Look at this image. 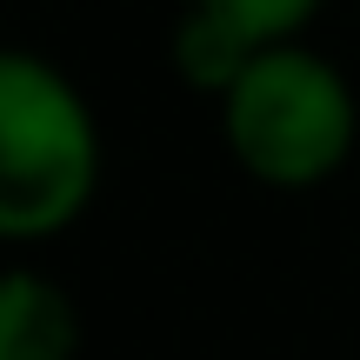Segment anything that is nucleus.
Segmentation results:
<instances>
[{
    "label": "nucleus",
    "mask_w": 360,
    "mask_h": 360,
    "mask_svg": "<svg viewBox=\"0 0 360 360\" xmlns=\"http://www.w3.org/2000/svg\"><path fill=\"white\" fill-rule=\"evenodd\" d=\"M107 141L87 94L47 60L13 47L0 60V233L20 247L67 233L101 193Z\"/></svg>",
    "instance_id": "obj_1"
},
{
    "label": "nucleus",
    "mask_w": 360,
    "mask_h": 360,
    "mask_svg": "<svg viewBox=\"0 0 360 360\" xmlns=\"http://www.w3.org/2000/svg\"><path fill=\"white\" fill-rule=\"evenodd\" d=\"M214 107L240 174L281 193H307L321 180H334L360 147L354 80L307 40L260 47Z\"/></svg>",
    "instance_id": "obj_2"
},
{
    "label": "nucleus",
    "mask_w": 360,
    "mask_h": 360,
    "mask_svg": "<svg viewBox=\"0 0 360 360\" xmlns=\"http://www.w3.org/2000/svg\"><path fill=\"white\" fill-rule=\"evenodd\" d=\"M80 354V314L60 281L40 267H13L0 287V360H74Z\"/></svg>",
    "instance_id": "obj_3"
},
{
    "label": "nucleus",
    "mask_w": 360,
    "mask_h": 360,
    "mask_svg": "<svg viewBox=\"0 0 360 360\" xmlns=\"http://www.w3.org/2000/svg\"><path fill=\"white\" fill-rule=\"evenodd\" d=\"M254 53H260V40H247L240 27H227L207 7H187L180 27H174V74L187 80L193 94H207V101H220V94L247 74Z\"/></svg>",
    "instance_id": "obj_4"
},
{
    "label": "nucleus",
    "mask_w": 360,
    "mask_h": 360,
    "mask_svg": "<svg viewBox=\"0 0 360 360\" xmlns=\"http://www.w3.org/2000/svg\"><path fill=\"white\" fill-rule=\"evenodd\" d=\"M187 7H207V13H220L227 27H240L247 40L274 47V40H300L327 0H187Z\"/></svg>",
    "instance_id": "obj_5"
}]
</instances>
